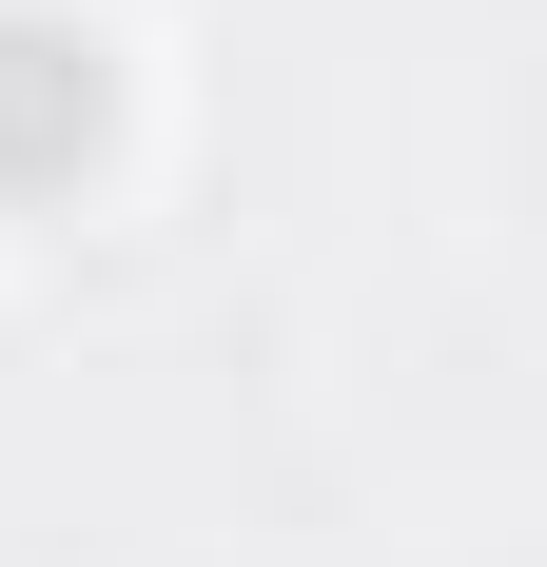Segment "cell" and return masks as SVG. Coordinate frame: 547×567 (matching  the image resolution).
Listing matches in <instances>:
<instances>
[{"mask_svg":"<svg viewBox=\"0 0 547 567\" xmlns=\"http://www.w3.org/2000/svg\"><path fill=\"white\" fill-rule=\"evenodd\" d=\"M99 117H117V79L79 20H0V196H59L99 157Z\"/></svg>","mask_w":547,"mask_h":567,"instance_id":"1","label":"cell"}]
</instances>
